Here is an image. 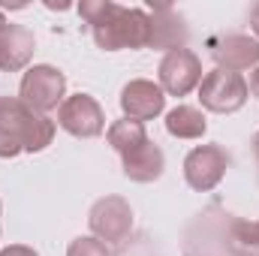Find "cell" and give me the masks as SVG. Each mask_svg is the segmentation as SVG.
I'll list each match as a JSON object with an SVG mask.
<instances>
[{
	"instance_id": "4",
	"label": "cell",
	"mask_w": 259,
	"mask_h": 256,
	"mask_svg": "<svg viewBox=\"0 0 259 256\" xmlns=\"http://www.w3.org/2000/svg\"><path fill=\"white\" fill-rule=\"evenodd\" d=\"M199 100L208 112L229 115L247 103V81L229 69H211L199 81Z\"/></svg>"
},
{
	"instance_id": "8",
	"label": "cell",
	"mask_w": 259,
	"mask_h": 256,
	"mask_svg": "<svg viewBox=\"0 0 259 256\" xmlns=\"http://www.w3.org/2000/svg\"><path fill=\"white\" fill-rule=\"evenodd\" d=\"M202 81V61L190 49H172L160 61V88L163 94L184 97Z\"/></svg>"
},
{
	"instance_id": "2",
	"label": "cell",
	"mask_w": 259,
	"mask_h": 256,
	"mask_svg": "<svg viewBox=\"0 0 259 256\" xmlns=\"http://www.w3.org/2000/svg\"><path fill=\"white\" fill-rule=\"evenodd\" d=\"M55 139V121L36 115L21 100L0 97V157H18L21 151H42Z\"/></svg>"
},
{
	"instance_id": "14",
	"label": "cell",
	"mask_w": 259,
	"mask_h": 256,
	"mask_svg": "<svg viewBox=\"0 0 259 256\" xmlns=\"http://www.w3.org/2000/svg\"><path fill=\"white\" fill-rule=\"evenodd\" d=\"M166 130L175 139H202L205 130H208V121H205V115L199 109H193V106H175L166 115Z\"/></svg>"
},
{
	"instance_id": "22",
	"label": "cell",
	"mask_w": 259,
	"mask_h": 256,
	"mask_svg": "<svg viewBox=\"0 0 259 256\" xmlns=\"http://www.w3.org/2000/svg\"><path fill=\"white\" fill-rule=\"evenodd\" d=\"M0 30H6V18H3V12H0Z\"/></svg>"
},
{
	"instance_id": "20",
	"label": "cell",
	"mask_w": 259,
	"mask_h": 256,
	"mask_svg": "<svg viewBox=\"0 0 259 256\" xmlns=\"http://www.w3.org/2000/svg\"><path fill=\"white\" fill-rule=\"evenodd\" d=\"M250 27H253V33L259 36V3L250 9Z\"/></svg>"
},
{
	"instance_id": "15",
	"label": "cell",
	"mask_w": 259,
	"mask_h": 256,
	"mask_svg": "<svg viewBox=\"0 0 259 256\" xmlns=\"http://www.w3.org/2000/svg\"><path fill=\"white\" fill-rule=\"evenodd\" d=\"M148 142V133H145V124H139V121H115L112 127H109V145L124 157L130 154L133 148H139V145H145Z\"/></svg>"
},
{
	"instance_id": "3",
	"label": "cell",
	"mask_w": 259,
	"mask_h": 256,
	"mask_svg": "<svg viewBox=\"0 0 259 256\" xmlns=\"http://www.w3.org/2000/svg\"><path fill=\"white\" fill-rule=\"evenodd\" d=\"M64 91H66V78L61 69L49 64L30 66L21 78V88H18V100L33 109L36 115H46L52 109H61L64 103Z\"/></svg>"
},
{
	"instance_id": "17",
	"label": "cell",
	"mask_w": 259,
	"mask_h": 256,
	"mask_svg": "<svg viewBox=\"0 0 259 256\" xmlns=\"http://www.w3.org/2000/svg\"><path fill=\"white\" fill-rule=\"evenodd\" d=\"M66 256H109V250H106V244L100 241V238H75L72 244H69V250H66Z\"/></svg>"
},
{
	"instance_id": "18",
	"label": "cell",
	"mask_w": 259,
	"mask_h": 256,
	"mask_svg": "<svg viewBox=\"0 0 259 256\" xmlns=\"http://www.w3.org/2000/svg\"><path fill=\"white\" fill-rule=\"evenodd\" d=\"M0 256H36V250H30L24 244H9V247L0 250Z\"/></svg>"
},
{
	"instance_id": "7",
	"label": "cell",
	"mask_w": 259,
	"mask_h": 256,
	"mask_svg": "<svg viewBox=\"0 0 259 256\" xmlns=\"http://www.w3.org/2000/svg\"><path fill=\"white\" fill-rule=\"evenodd\" d=\"M229 169V154L220 145H199L184 160V178L199 193L214 190Z\"/></svg>"
},
{
	"instance_id": "10",
	"label": "cell",
	"mask_w": 259,
	"mask_h": 256,
	"mask_svg": "<svg viewBox=\"0 0 259 256\" xmlns=\"http://www.w3.org/2000/svg\"><path fill=\"white\" fill-rule=\"evenodd\" d=\"M211 58L217 61V69H250L259 64V42L244 36V33H229V36H217L208 42Z\"/></svg>"
},
{
	"instance_id": "13",
	"label": "cell",
	"mask_w": 259,
	"mask_h": 256,
	"mask_svg": "<svg viewBox=\"0 0 259 256\" xmlns=\"http://www.w3.org/2000/svg\"><path fill=\"white\" fill-rule=\"evenodd\" d=\"M184 42V24L169 6H157L151 15V46L154 49H181Z\"/></svg>"
},
{
	"instance_id": "21",
	"label": "cell",
	"mask_w": 259,
	"mask_h": 256,
	"mask_svg": "<svg viewBox=\"0 0 259 256\" xmlns=\"http://www.w3.org/2000/svg\"><path fill=\"white\" fill-rule=\"evenodd\" d=\"M253 154L259 157V133H256V139H253Z\"/></svg>"
},
{
	"instance_id": "9",
	"label": "cell",
	"mask_w": 259,
	"mask_h": 256,
	"mask_svg": "<svg viewBox=\"0 0 259 256\" xmlns=\"http://www.w3.org/2000/svg\"><path fill=\"white\" fill-rule=\"evenodd\" d=\"M163 106H166L163 88L148 78H133L121 91V109H124V118H130V121H139V124L151 121L163 112Z\"/></svg>"
},
{
	"instance_id": "5",
	"label": "cell",
	"mask_w": 259,
	"mask_h": 256,
	"mask_svg": "<svg viewBox=\"0 0 259 256\" xmlns=\"http://www.w3.org/2000/svg\"><path fill=\"white\" fill-rule=\"evenodd\" d=\"M58 124L75 139H94L106 130V112L91 94H75L61 103Z\"/></svg>"
},
{
	"instance_id": "1",
	"label": "cell",
	"mask_w": 259,
	"mask_h": 256,
	"mask_svg": "<svg viewBox=\"0 0 259 256\" xmlns=\"http://www.w3.org/2000/svg\"><path fill=\"white\" fill-rule=\"evenodd\" d=\"M78 15L91 24L94 42L106 52L151 46V15L112 0H81Z\"/></svg>"
},
{
	"instance_id": "6",
	"label": "cell",
	"mask_w": 259,
	"mask_h": 256,
	"mask_svg": "<svg viewBox=\"0 0 259 256\" xmlns=\"http://www.w3.org/2000/svg\"><path fill=\"white\" fill-rule=\"evenodd\" d=\"M91 232L100 241L109 244H121L127 241V235L133 232V208L121 196H106L91 208Z\"/></svg>"
},
{
	"instance_id": "19",
	"label": "cell",
	"mask_w": 259,
	"mask_h": 256,
	"mask_svg": "<svg viewBox=\"0 0 259 256\" xmlns=\"http://www.w3.org/2000/svg\"><path fill=\"white\" fill-rule=\"evenodd\" d=\"M247 91H250V94H253V97L259 100V66L253 69V72H250V84H247Z\"/></svg>"
},
{
	"instance_id": "16",
	"label": "cell",
	"mask_w": 259,
	"mask_h": 256,
	"mask_svg": "<svg viewBox=\"0 0 259 256\" xmlns=\"http://www.w3.org/2000/svg\"><path fill=\"white\" fill-rule=\"evenodd\" d=\"M229 244L241 256H259V223L232 220L229 223Z\"/></svg>"
},
{
	"instance_id": "12",
	"label": "cell",
	"mask_w": 259,
	"mask_h": 256,
	"mask_svg": "<svg viewBox=\"0 0 259 256\" xmlns=\"http://www.w3.org/2000/svg\"><path fill=\"white\" fill-rule=\"evenodd\" d=\"M121 160H124V175H127L130 181H139V184H151V181H157V178L163 175V166H166L160 145L151 142V139H148L145 145L133 148L130 154H124Z\"/></svg>"
},
{
	"instance_id": "11",
	"label": "cell",
	"mask_w": 259,
	"mask_h": 256,
	"mask_svg": "<svg viewBox=\"0 0 259 256\" xmlns=\"http://www.w3.org/2000/svg\"><path fill=\"white\" fill-rule=\"evenodd\" d=\"M33 33L21 24H6V30H0V69L6 72H18L24 69L27 61L33 58Z\"/></svg>"
}]
</instances>
